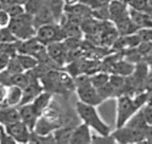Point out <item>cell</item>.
I'll list each match as a JSON object with an SVG mask.
<instances>
[{
    "instance_id": "6da1fadb",
    "label": "cell",
    "mask_w": 152,
    "mask_h": 144,
    "mask_svg": "<svg viewBox=\"0 0 152 144\" xmlns=\"http://www.w3.org/2000/svg\"><path fill=\"white\" fill-rule=\"evenodd\" d=\"M75 111H77L79 119L82 122L88 125L91 129H94L99 134H110L111 127L101 119L99 115L96 106L90 105V104H85L82 101H77L75 104Z\"/></svg>"
},
{
    "instance_id": "7a4b0ae2",
    "label": "cell",
    "mask_w": 152,
    "mask_h": 144,
    "mask_svg": "<svg viewBox=\"0 0 152 144\" xmlns=\"http://www.w3.org/2000/svg\"><path fill=\"white\" fill-rule=\"evenodd\" d=\"M7 28L20 42L35 37V31H37V28L33 24V16H31L27 12H23L22 15L11 18Z\"/></svg>"
},
{
    "instance_id": "3957f363",
    "label": "cell",
    "mask_w": 152,
    "mask_h": 144,
    "mask_svg": "<svg viewBox=\"0 0 152 144\" xmlns=\"http://www.w3.org/2000/svg\"><path fill=\"white\" fill-rule=\"evenodd\" d=\"M112 137L117 143L121 144H133V143H144L145 128H135L129 126L117 127L116 131H111Z\"/></svg>"
},
{
    "instance_id": "277c9868",
    "label": "cell",
    "mask_w": 152,
    "mask_h": 144,
    "mask_svg": "<svg viewBox=\"0 0 152 144\" xmlns=\"http://www.w3.org/2000/svg\"><path fill=\"white\" fill-rule=\"evenodd\" d=\"M35 38L42 44L48 45L54 42H61L65 39V33L58 22H53L38 27L35 31Z\"/></svg>"
},
{
    "instance_id": "5b68a950",
    "label": "cell",
    "mask_w": 152,
    "mask_h": 144,
    "mask_svg": "<svg viewBox=\"0 0 152 144\" xmlns=\"http://www.w3.org/2000/svg\"><path fill=\"white\" fill-rule=\"evenodd\" d=\"M137 106L133 100L132 95L122 94L117 97V121L116 127H122L126 123L130 117L137 111Z\"/></svg>"
},
{
    "instance_id": "8992f818",
    "label": "cell",
    "mask_w": 152,
    "mask_h": 144,
    "mask_svg": "<svg viewBox=\"0 0 152 144\" xmlns=\"http://www.w3.org/2000/svg\"><path fill=\"white\" fill-rule=\"evenodd\" d=\"M6 132L15 139L16 143L20 144H27L31 142V136H32V131L24 125L21 120L12 122L9 125L4 126Z\"/></svg>"
},
{
    "instance_id": "52a82bcc",
    "label": "cell",
    "mask_w": 152,
    "mask_h": 144,
    "mask_svg": "<svg viewBox=\"0 0 152 144\" xmlns=\"http://www.w3.org/2000/svg\"><path fill=\"white\" fill-rule=\"evenodd\" d=\"M49 59L51 60L58 69L65 67L67 61V49L63 42H54L45 45Z\"/></svg>"
},
{
    "instance_id": "ba28073f",
    "label": "cell",
    "mask_w": 152,
    "mask_h": 144,
    "mask_svg": "<svg viewBox=\"0 0 152 144\" xmlns=\"http://www.w3.org/2000/svg\"><path fill=\"white\" fill-rule=\"evenodd\" d=\"M75 92H77V95L79 98V101L85 103V104H90V105L97 106L102 103V98H101L99 90L91 84H85L83 87H78L75 88Z\"/></svg>"
},
{
    "instance_id": "9c48e42d",
    "label": "cell",
    "mask_w": 152,
    "mask_h": 144,
    "mask_svg": "<svg viewBox=\"0 0 152 144\" xmlns=\"http://www.w3.org/2000/svg\"><path fill=\"white\" fill-rule=\"evenodd\" d=\"M107 6L111 22H116L129 15V7L126 5L125 0H110Z\"/></svg>"
},
{
    "instance_id": "30bf717a",
    "label": "cell",
    "mask_w": 152,
    "mask_h": 144,
    "mask_svg": "<svg viewBox=\"0 0 152 144\" xmlns=\"http://www.w3.org/2000/svg\"><path fill=\"white\" fill-rule=\"evenodd\" d=\"M91 131L90 127L82 122L80 125L73 127V132L69 144H90L91 143Z\"/></svg>"
},
{
    "instance_id": "8fae6325",
    "label": "cell",
    "mask_w": 152,
    "mask_h": 144,
    "mask_svg": "<svg viewBox=\"0 0 152 144\" xmlns=\"http://www.w3.org/2000/svg\"><path fill=\"white\" fill-rule=\"evenodd\" d=\"M18 109V114H20V120L26 125L31 131H33L34 128V125L38 120V114L34 111L33 106L31 103H27V104H21V105L17 106Z\"/></svg>"
},
{
    "instance_id": "7c38bea8",
    "label": "cell",
    "mask_w": 152,
    "mask_h": 144,
    "mask_svg": "<svg viewBox=\"0 0 152 144\" xmlns=\"http://www.w3.org/2000/svg\"><path fill=\"white\" fill-rule=\"evenodd\" d=\"M51 98H53V94L50 93V92L43 90L42 93H39L31 101L32 106H33L34 111L38 114V116H42L45 112V110L50 106V104H51Z\"/></svg>"
},
{
    "instance_id": "4fadbf2b",
    "label": "cell",
    "mask_w": 152,
    "mask_h": 144,
    "mask_svg": "<svg viewBox=\"0 0 152 144\" xmlns=\"http://www.w3.org/2000/svg\"><path fill=\"white\" fill-rule=\"evenodd\" d=\"M129 17L139 30L152 27V18L146 11H137V10L129 9Z\"/></svg>"
},
{
    "instance_id": "5bb4252c",
    "label": "cell",
    "mask_w": 152,
    "mask_h": 144,
    "mask_svg": "<svg viewBox=\"0 0 152 144\" xmlns=\"http://www.w3.org/2000/svg\"><path fill=\"white\" fill-rule=\"evenodd\" d=\"M53 22H56L55 16L53 14L51 9H50L45 3V5L33 16V24H34L35 28H38V27H40V26L49 24V23H53Z\"/></svg>"
},
{
    "instance_id": "9a60e30c",
    "label": "cell",
    "mask_w": 152,
    "mask_h": 144,
    "mask_svg": "<svg viewBox=\"0 0 152 144\" xmlns=\"http://www.w3.org/2000/svg\"><path fill=\"white\" fill-rule=\"evenodd\" d=\"M134 69H135L134 64L124 59H119L112 65V67L110 70V75H119L123 77H128L134 72Z\"/></svg>"
},
{
    "instance_id": "2e32d148",
    "label": "cell",
    "mask_w": 152,
    "mask_h": 144,
    "mask_svg": "<svg viewBox=\"0 0 152 144\" xmlns=\"http://www.w3.org/2000/svg\"><path fill=\"white\" fill-rule=\"evenodd\" d=\"M113 24H115V27H116L119 35H128V34L137 32V30H139L135 26V23L130 20L129 15L116 21V22H113Z\"/></svg>"
},
{
    "instance_id": "e0dca14e",
    "label": "cell",
    "mask_w": 152,
    "mask_h": 144,
    "mask_svg": "<svg viewBox=\"0 0 152 144\" xmlns=\"http://www.w3.org/2000/svg\"><path fill=\"white\" fill-rule=\"evenodd\" d=\"M23 90L21 87L15 84L7 86V94H6V103L5 105L7 106H18L22 101Z\"/></svg>"
},
{
    "instance_id": "ac0fdd59",
    "label": "cell",
    "mask_w": 152,
    "mask_h": 144,
    "mask_svg": "<svg viewBox=\"0 0 152 144\" xmlns=\"http://www.w3.org/2000/svg\"><path fill=\"white\" fill-rule=\"evenodd\" d=\"M72 132H73V127H57L53 131V136H54V140L55 143L58 144H68L71 142V137H72Z\"/></svg>"
},
{
    "instance_id": "d6986e66",
    "label": "cell",
    "mask_w": 152,
    "mask_h": 144,
    "mask_svg": "<svg viewBox=\"0 0 152 144\" xmlns=\"http://www.w3.org/2000/svg\"><path fill=\"white\" fill-rule=\"evenodd\" d=\"M16 58L18 59L21 66L24 71H28V70H33L38 64H39V61H38L34 56L32 55H28V54H22V53H17L16 54Z\"/></svg>"
},
{
    "instance_id": "ffe728a7",
    "label": "cell",
    "mask_w": 152,
    "mask_h": 144,
    "mask_svg": "<svg viewBox=\"0 0 152 144\" xmlns=\"http://www.w3.org/2000/svg\"><path fill=\"white\" fill-rule=\"evenodd\" d=\"M89 76H90V82L95 88H101L102 86H105L110 80V73H107L102 70L96 71V72H94Z\"/></svg>"
},
{
    "instance_id": "44dd1931",
    "label": "cell",
    "mask_w": 152,
    "mask_h": 144,
    "mask_svg": "<svg viewBox=\"0 0 152 144\" xmlns=\"http://www.w3.org/2000/svg\"><path fill=\"white\" fill-rule=\"evenodd\" d=\"M44 5H45V0H26L23 4V7L27 14L34 16Z\"/></svg>"
},
{
    "instance_id": "7402d4cb",
    "label": "cell",
    "mask_w": 152,
    "mask_h": 144,
    "mask_svg": "<svg viewBox=\"0 0 152 144\" xmlns=\"http://www.w3.org/2000/svg\"><path fill=\"white\" fill-rule=\"evenodd\" d=\"M125 126H129V127H135V128H145L147 126L145 119H144V115L141 112V110L139 109L130 119L126 121Z\"/></svg>"
},
{
    "instance_id": "603a6c76",
    "label": "cell",
    "mask_w": 152,
    "mask_h": 144,
    "mask_svg": "<svg viewBox=\"0 0 152 144\" xmlns=\"http://www.w3.org/2000/svg\"><path fill=\"white\" fill-rule=\"evenodd\" d=\"M5 71H6L10 76L16 75V73H21V72H24V70L22 69V66H21V64H20L18 59L16 58V55L10 58V60H9V62H7V66H6Z\"/></svg>"
},
{
    "instance_id": "cb8c5ba5",
    "label": "cell",
    "mask_w": 152,
    "mask_h": 144,
    "mask_svg": "<svg viewBox=\"0 0 152 144\" xmlns=\"http://www.w3.org/2000/svg\"><path fill=\"white\" fill-rule=\"evenodd\" d=\"M107 5L97 7V9H93L91 16L99 21H110V14H108V6Z\"/></svg>"
},
{
    "instance_id": "d4e9b609",
    "label": "cell",
    "mask_w": 152,
    "mask_h": 144,
    "mask_svg": "<svg viewBox=\"0 0 152 144\" xmlns=\"http://www.w3.org/2000/svg\"><path fill=\"white\" fill-rule=\"evenodd\" d=\"M91 143L94 144H115L117 143L116 139L112 137V134H93L91 136Z\"/></svg>"
},
{
    "instance_id": "484cf974",
    "label": "cell",
    "mask_w": 152,
    "mask_h": 144,
    "mask_svg": "<svg viewBox=\"0 0 152 144\" xmlns=\"http://www.w3.org/2000/svg\"><path fill=\"white\" fill-rule=\"evenodd\" d=\"M136 49L140 53L142 60L145 61L152 55V42H140V44L136 47Z\"/></svg>"
},
{
    "instance_id": "4316f807",
    "label": "cell",
    "mask_w": 152,
    "mask_h": 144,
    "mask_svg": "<svg viewBox=\"0 0 152 144\" xmlns=\"http://www.w3.org/2000/svg\"><path fill=\"white\" fill-rule=\"evenodd\" d=\"M126 5L129 9L137 10V11H146L148 10V3L147 0H125Z\"/></svg>"
},
{
    "instance_id": "83f0119b",
    "label": "cell",
    "mask_w": 152,
    "mask_h": 144,
    "mask_svg": "<svg viewBox=\"0 0 152 144\" xmlns=\"http://www.w3.org/2000/svg\"><path fill=\"white\" fill-rule=\"evenodd\" d=\"M15 42H17V39L10 32L7 27L0 28V44H7V43H15Z\"/></svg>"
},
{
    "instance_id": "f1b7e54d",
    "label": "cell",
    "mask_w": 152,
    "mask_h": 144,
    "mask_svg": "<svg viewBox=\"0 0 152 144\" xmlns=\"http://www.w3.org/2000/svg\"><path fill=\"white\" fill-rule=\"evenodd\" d=\"M4 9L6 10V12L10 15V17H11V18L17 17V16L22 15L23 12H26V11H24V7H23V4H20V3L14 4V5H10V6L4 7Z\"/></svg>"
},
{
    "instance_id": "f546056e",
    "label": "cell",
    "mask_w": 152,
    "mask_h": 144,
    "mask_svg": "<svg viewBox=\"0 0 152 144\" xmlns=\"http://www.w3.org/2000/svg\"><path fill=\"white\" fill-rule=\"evenodd\" d=\"M147 125H152V99H148L145 105L140 109Z\"/></svg>"
},
{
    "instance_id": "4dcf8cb0",
    "label": "cell",
    "mask_w": 152,
    "mask_h": 144,
    "mask_svg": "<svg viewBox=\"0 0 152 144\" xmlns=\"http://www.w3.org/2000/svg\"><path fill=\"white\" fill-rule=\"evenodd\" d=\"M79 1L85 4L88 7H90L93 10V9H97V7L107 5L110 0H79Z\"/></svg>"
},
{
    "instance_id": "1f68e13d",
    "label": "cell",
    "mask_w": 152,
    "mask_h": 144,
    "mask_svg": "<svg viewBox=\"0 0 152 144\" xmlns=\"http://www.w3.org/2000/svg\"><path fill=\"white\" fill-rule=\"evenodd\" d=\"M10 20H11V17L6 12V10L3 9V7H0V28L7 27L9 23H10Z\"/></svg>"
},
{
    "instance_id": "d6a6232c",
    "label": "cell",
    "mask_w": 152,
    "mask_h": 144,
    "mask_svg": "<svg viewBox=\"0 0 152 144\" xmlns=\"http://www.w3.org/2000/svg\"><path fill=\"white\" fill-rule=\"evenodd\" d=\"M7 86L4 82H0V106L5 105L6 103V94H7Z\"/></svg>"
},
{
    "instance_id": "836d02e7",
    "label": "cell",
    "mask_w": 152,
    "mask_h": 144,
    "mask_svg": "<svg viewBox=\"0 0 152 144\" xmlns=\"http://www.w3.org/2000/svg\"><path fill=\"white\" fill-rule=\"evenodd\" d=\"M10 58H11V56H9L7 54L1 53V51H0V72H3V71L6 69Z\"/></svg>"
},
{
    "instance_id": "e575fe53",
    "label": "cell",
    "mask_w": 152,
    "mask_h": 144,
    "mask_svg": "<svg viewBox=\"0 0 152 144\" xmlns=\"http://www.w3.org/2000/svg\"><path fill=\"white\" fill-rule=\"evenodd\" d=\"M144 143H150L152 144V125H147L145 127V138Z\"/></svg>"
},
{
    "instance_id": "d590c367",
    "label": "cell",
    "mask_w": 152,
    "mask_h": 144,
    "mask_svg": "<svg viewBox=\"0 0 152 144\" xmlns=\"http://www.w3.org/2000/svg\"><path fill=\"white\" fill-rule=\"evenodd\" d=\"M20 3L18 0H0V7H7L10 5H14V4H17ZM21 4V3H20Z\"/></svg>"
},
{
    "instance_id": "8d00e7d4",
    "label": "cell",
    "mask_w": 152,
    "mask_h": 144,
    "mask_svg": "<svg viewBox=\"0 0 152 144\" xmlns=\"http://www.w3.org/2000/svg\"><path fill=\"white\" fill-rule=\"evenodd\" d=\"M62 3H63V6H69V5H74L79 3V0H62Z\"/></svg>"
},
{
    "instance_id": "74e56055",
    "label": "cell",
    "mask_w": 152,
    "mask_h": 144,
    "mask_svg": "<svg viewBox=\"0 0 152 144\" xmlns=\"http://www.w3.org/2000/svg\"><path fill=\"white\" fill-rule=\"evenodd\" d=\"M147 3H148V10H152V0H147Z\"/></svg>"
},
{
    "instance_id": "f35d334b",
    "label": "cell",
    "mask_w": 152,
    "mask_h": 144,
    "mask_svg": "<svg viewBox=\"0 0 152 144\" xmlns=\"http://www.w3.org/2000/svg\"><path fill=\"white\" fill-rule=\"evenodd\" d=\"M18 1H20L21 4H24V1H26V0H18Z\"/></svg>"
}]
</instances>
